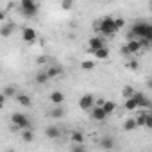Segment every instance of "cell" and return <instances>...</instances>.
<instances>
[{
    "label": "cell",
    "mask_w": 152,
    "mask_h": 152,
    "mask_svg": "<svg viewBox=\"0 0 152 152\" xmlns=\"http://www.w3.org/2000/svg\"><path fill=\"white\" fill-rule=\"evenodd\" d=\"M45 72H47V75H48V79H50V81H52V79H56V77H59V75L63 73V70H61L59 66H52V64H50V66H47V70H45Z\"/></svg>",
    "instance_id": "12"
},
{
    "label": "cell",
    "mask_w": 152,
    "mask_h": 152,
    "mask_svg": "<svg viewBox=\"0 0 152 152\" xmlns=\"http://www.w3.org/2000/svg\"><path fill=\"white\" fill-rule=\"evenodd\" d=\"M104 45H106V43H104L102 38H99V36L90 38V52H93V50H97V48H100V47H104Z\"/></svg>",
    "instance_id": "13"
},
{
    "label": "cell",
    "mask_w": 152,
    "mask_h": 152,
    "mask_svg": "<svg viewBox=\"0 0 152 152\" xmlns=\"http://www.w3.org/2000/svg\"><path fill=\"white\" fill-rule=\"evenodd\" d=\"M22 38H23L25 43H34L36 38H38V34H36V31L32 27H23L22 29Z\"/></svg>",
    "instance_id": "7"
},
{
    "label": "cell",
    "mask_w": 152,
    "mask_h": 152,
    "mask_svg": "<svg viewBox=\"0 0 152 152\" xmlns=\"http://www.w3.org/2000/svg\"><path fill=\"white\" fill-rule=\"evenodd\" d=\"M4 97L7 99V97H16V90L13 88V86H6V90H4Z\"/></svg>",
    "instance_id": "26"
},
{
    "label": "cell",
    "mask_w": 152,
    "mask_h": 152,
    "mask_svg": "<svg viewBox=\"0 0 152 152\" xmlns=\"http://www.w3.org/2000/svg\"><path fill=\"white\" fill-rule=\"evenodd\" d=\"M34 79H36V83H38V84H47V83L50 81V79H48V75H47V72H45V70H43V72H38Z\"/></svg>",
    "instance_id": "19"
},
{
    "label": "cell",
    "mask_w": 152,
    "mask_h": 152,
    "mask_svg": "<svg viewBox=\"0 0 152 152\" xmlns=\"http://www.w3.org/2000/svg\"><path fill=\"white\" fill-rule=\"evenodd\" d=\"M70 140H72L73 143H84V134H83L81 131H73V132L70 134Z\"/></svg>",
    "instance_id": "20"
},
{
    "label": "cell",
    "mask_w": 152,
    "mask_h": 152,
    "mask_svg": "<svg viewBox=\"0 0 152 152\" xmlns=\"http://www.w3.org/2000/svg\"><path fill=\"white\" fill-rule=\"evenodd\" d=\"M129 68H131V70H136V68H138V63H136V61H131V63H129Z\"/></svg>",
    "instance_id": "35"
},
{
    "label": "cell",
    "mask_w": 152,
    "mask_h": 152,
    "mask_svg": "<svg viewBox=\"0 0 152 152\" xmlns=\"http://www.w3.org/2000/svg\"><path fill=\"white\" fill-rule=\"evenodd\" d=\"M131 97L136 100L138 109H147V107H150V100H148V97H147L145 93H141V91H134Z\"/></svg>",
    "instance_id": "5"
},
{
    "label": "cell",
    "mask_w": 152,
    "mask_h": 152,
    "mask_svg": "<svg viewBox=\"0 0 152 152\" xmlns=\"http://www.w3.org/2000/svg\"><path fill=\"white\" fill-rule=\"evenodd\" d=\"M90 111H91V118H93V120H97V122H102V120H106V116H107V115H106V111L102 109V106H100V104H99V106L95 104Z\"/></svg>",
    "instance_id": "8"
},
{
    "label": "cell",
    "mask_w": 152,
    "mask_h": 152,
    "mask_svg": "<svg viewBox=\"0 0 152 152\" xmlns=\"http://www.w3.org/2000/svg\"><path fill=\"white\" fill-rule=\"evenodd\" d=\"M134 120H136V125H138V127H141V125L145 124V113H143V115H138Z\"/></svg>",
    "instance_id": "31"
},
{
    "label": "cell",
    "mask_w": 152,
    "mask_h": 152,
    "mask_svg": "<svg viewBox=\"0 0 152 152\" xmlns=\"http://www.w3.org/2000/svg\"><path fill=\"white\" fill-rule=\"evenodd\" d=\"M39 13V6L36 0H20V15L23 18H34Z\"/></svg>",
    "instance_id": "2"
},
{
    "label": "cell",
    "mask_w": 152,
    "mask_h": 152,
    "mask_svg": "<svg viewBox=\"0 0 152 152\" xmlns=\"http://www.w3.org/2000/svg\"><path fill=\"white\" fill-rule=\"evenodd\" d=\"M72 150H73V152H84L86 147H84V143H75V145L72 147Z\"/></svg>",
    "instance_id": "29"
},
{
    "label": "cell",
    "mask_w": 152,
    "mask_h": 152,
    "mask_svg": "<svg viewBox=\"0 0 152 152\" xmlns=\"http://www.w3.org/2000/svg\"><path fill=\"white\" fill-rule=\"evenodd\" d=\"M22 138H23V141H27V143H31V141L34 140V132L31 131V127L22 129Z\"/></svg>",
    "instance_id": "22"
},
{
    "label": "cell",
    "mask_w": 152,
    "mask_h": 152,
    "mask_svg": "<svg viewBox=\"0 0 152 152\" xmlns=\"http://www.w3.org/2000/svg\"><path fill=\"white\" fill-rule=\"evenodd\" d=\"M120 54H122V56H131V52H129L127 45H122V48H120Z\"/></svg>",
    "instance_id": "33"
},
{
    "label": "cell",
    "mask_w": 152,
    "mask_h": 152,
    "mask_svg": "<svg viewBox=\"0 0 152 152\" xmlns=\"http://www.w3.org/2000/svg\"><path fill=\"white\" fill-rule=\"evenodd\" d=\"M4 18H6V13H4L2 9H0V22H4Z\"/></svg>",
    "instance_id": "36"
},
{
    "label": "cell",
    "mask_w": 152,
    "mask_h": 152,
    "mask_svg": "<svg viewBox=\"0 0 152 152\" xmlns=\"http://www.w3.org/2000/svg\"><path fill=\"white\" fill-rule=\"evenodd\" d=\"M4 104H6V97H4V93H0V109L4 107Z\"/></svg>",
    "instance_id": "34"
},
{
    "label": "cell",
    "mask_w": 152,
    "mask_h": 152,
    "mask_svg": "<svg viewBox=\"0 0 152 152\" xmlns=\"http://www.w3.org/2000/svg\"><path fill=\"white\" fill-rule=\"evenodd\" d=\"M138 125H136V120L134 118H129V120H125V124H124V131H132V129H136Z\"/></svg>",
    "instance_id": "24"
},
{
    "label": "cell",
    "mask_w": 152,
    "mask_h": 152,
    "mask_svg": "<svg viewBox=\"0 0 152 152\" xmlns=\"http://www.w3.org/2000/svg\"><path fill=\"white\" fill-rule=\"evenodd\" d=\"M13 32H15V23H4L0 27V36L2 38H9Z\"/></svg>",
    "instance_id": "14"
},
{
    "label": "cell",
    "mask_w": 152,
    "mask_h": 152,
    "mask_svg": "<svg viewBox=\"0 0 152 152\" xmlns=\"http://www.w3.org/2000/svg\"><path fill=\"white\" fill-rule=\"evenodd\" d=\"M124 109H127V111H134V109H138V106H136V100H134L132 97H127Z\"/></svg>",
    "instance_id": "23"
},
{
    "label": "cell",
    "mask_w": 152,
    "mask_h": 152,
    "mask_svg": "<svg viewBox=\"0 0 152 152\" xmlns=\"http://www.w3.org/2000/svg\"><path fill=\"white\" fill-rule=\"evenodd\" d=\"M97 27H99V31L102 32V36H113V34L118 31L116 25H115V18H109V16L102 18Z\"/></svg>",
    "instance_id": "3"
},
{
    "label": "cell",
    "mask_w": 152,
    "mask_h": 152,
    "mask_svg": "<svg viewBox=\"0 0 152 152\" xmlns=\"http://www.w3.org/2000/svg\"><path fill=\"white\" fill-rule=\"evenodd\" d=\"M11 124L22 131V129L31 127V118H29L27 115H23V113H15V115L11 116Z\"/></svg>",
    "instance_id": "4"
},
{
    "label": "cell",
    "mask_w": 152,
    "mask_h": 152,
    "mask_svg": "<svg viewBox=\"0 0 152 152\" xmlns=\"http://www.w3.org/2000/svg\"><path fill=\"white\" fill-rule=\"evenodd\" d=\"M16 100H18V104L20 106H23V107H29L31 106V97L29 95H25V93H16Z\"/></svg>",
    "instance_id": "16"
},
{
    "label": "cell",
    "mask_w": 152,
    "mask_h": 152,
    "mask_svg": "<svg viewBox=\"0 0 152 152\" xmlns=\"http://www.w3.org/2000/svg\"><path fill=\"white\" fill-rule=\"evenodd\" d=\"M64 113H66V111H64L63 107H54V109L48 111V116H50V118H63Z\"/></svg>",
    "instance_id": "21"
},
{
    "label": "cell",
    "mask_w": 152,
    "mask_h": 152,
    "mask_svg": "<svg viewBox=\"0 0 152 152\" xmlns=\"http://www.w3.org/2000/svg\"><path fill=\"white\" fill-rule=\"evenodd\" d=\"M115 25H116V29L120 31V29L124 27V20H122V18H115Z\"/></svg>",
    "instance_id": "32"
},
{
    "label": "cell",
    "mask_w": 152,
    "mask_h": 152,
    "mask_svg": "<svg viewBox=\"0 0 152 152\" xmlns=\"http://www.w3.org/2000/svg\"><path fill=\"white\" fill-rule=\"evenodd\" d=\"M127 48H129L131 54H138L143 47H141V41H140V39H129V41H127Z\"/></svg>",
    "instance_id": "10"
},
{
    "label": "cell",
    "mask_w": 152,
    "mask_h": 152,
    "mask_svg": "<svg viewBox=\"0 0 152 152\" xmlns=\"http://www.w3.org/2000/svg\"><path fill=\"white\" fill-rule=\"evenodd\" d=\"M100 147H102V148H106V150H113V148L116 147L115 138H113V136H104V138L100 140Z\"/></svg>",
    "instance_id": "9"
},
{
    "label": "cell",
    "mask_w": 152,
    "mask_h": 152,
    "mask_svg": "<svg viewBox=\"0 0 152 152\" xmlns=\"http://www.w3.org/2000/svg\"><path fill=\"white\" fill-rule=\"evenodd\" d=\"M81 68L86 70V72H90V70L95 68V63H93V61H83V63H81Z\"/></svg>",
    "instance_id": "25"
},
{
    "label": "cell",
    "mask_w": 152,
    "mask_h": 152,
    "mask_svg": "<svg viewBox=\"0 0 152 152\" xmlns=\"http://www.w3.org/2000/svg\"><path fill=\"white\" fill-rule=\"evenodd\" d=\"M93 106H95V97H93V95L86 93V95H83V97L79 99V107H81V109H84V111H90Z\"/></svg>",
    "instance_id": "6"
},
{
    "label": "cell",
    "mask_w": 152,
    "mask_h": 152,
    "mask_svg": "<svg viewBox=\"0 0 152 152\" xmlns=\"http://www.w3.org/2000/svg\"><path fill=\"white\" fill-rule=\"evenodd\" d=\"M63 100H64V95H63L61 91H52V93H50V102H52V104L59 106V104H63Z\"/></svg>",
    "instance_id": "17"
},
{
    "label": "cell",
    "mask_w": 152,
    "mask_h": 152,
    "mask_svg": "<svg viewBox=\"0 0 152 152\" xmlns=\"http://www.w3.org/2000/svg\"><path fill=\"white\" fill-rule=\"evenodd\" d=\"M91 54H95V57H97V59H107V57H109V48L104 45V47H100V48L93 50Z\"/></svg>",
    "instance_id": "15"
},
{
    "label": "cell",
    "mask_w": 152,
    "mask_h": 152,
    "mask_svg": "<svg viewBox=\"0 0 152 152\" xmlns=\"http://www.w3.org/2000/svg\"><path fill=\"white\" fill-rule=\"evenodd\" d=\"M45 136L50 138V140H56V138L61 136V131H59V127H56V125H48V127L45 129Z\"/></svg>",
    "instance_id": "11"
},
{
    "label": "cell",
    "mask_w": 152,
    "mask_h": 152,
    "mask_svg": "<svg viewBox=\"0 0 152 152\" xmlns=\"http://www.w3.org/2000/svg\"><path fill=\"white\" fill-rule=\"evenodd\" d=\"M100 106H102V109L106 111V115H111V113L116 109V104H115L113 100H106V102H100Z\"/></svg>",
    "instance_id": "18"
},
{
    "label": "cell",
    "mask_w": 152,
    "mask_h": 152,
    "mask_svg": "<svg viewBox=\"0 0 152 152\" xmlns=\"http://www.w3.org/2000/svg\"><path fill=\"white\" fill-rule=\"evenodd\" d=\"M127 39H147V41H152V27L145 22H136L129 34H127Z\"/></svg>",
    "instance_id": "1"
},
{
    "label": "cell",
    "mask_w": 152,
    "mask_h": 152,
    "mask_svg": "<svg viewBox=\"0 0 152 152\" xmlns=\"http://www.w3.org/2000/svg\"><path fill=\"white\" fill-rule=\"evenodd\" d=\"M143 127H152V115L150 113H145V124H143Z\"/></svg>",
    "instance_id": "28"
},
{
    "label": "cell",
    "mask_w": 152,
    "mask_h": 152,
    "mask_svg": "<svg viewBox=\"0 0 152 152\" xmlns=\"http://www.w3.org/2000/svg\"><path fill=\"white\" fill-rule=\"evenodd\" d=\"M132 93H134V90H132V88H131V86H125V88H124V90H122V95H124V97H125V99H127V97H131V95H132Z\"/></svg>",
    "instance_id": "30"
},
{
    "label": "cell",
    "mask_w": 152,
    "mask_h": 152,
    "mask_svg": "<svg viewBox=\"0 0 152 152\" xmlns=\"http://www.w3.org/2000/svg\"><path fill=\"white\" fill-rule=\"evenodd\" d=\"M61 7L66 9V11H70V9L73 7V0H63V2H61Z\"/></svg>",
    "instance_id": "27"
}]
</instances>
